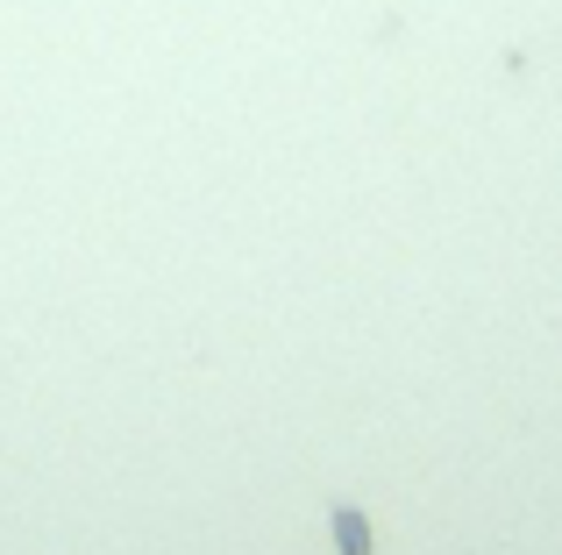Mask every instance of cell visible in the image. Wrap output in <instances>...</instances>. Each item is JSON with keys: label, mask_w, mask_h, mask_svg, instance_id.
Wrapping results in <instances>:
<instances>
[{"label": "cell", "mask_w": 562, "mask_h": 555, "mask_svg": "<svg viewBox=\"0 0 562 555\" xmlns=\"http://www.w3.org/2000/svg\"><path fill=\"white\" fill-rule=\"evenodd\" d=\"M335 555H371V520L357 506H335Z\"/></svg>", "instance_id": "obj_1"}]
</instances>
